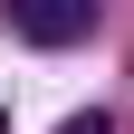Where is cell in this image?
I'll use <instances>...</instances> for the list:
<instances>
[{
    "mask_svg": "<svg viewBox=\"0 0 134 134\" xmlns=\"http://www.w3.org/2000/svg\"><path fill=\"white\" fill-rule=\"evenodd\" d=\"M58 134H115V125H105V105H86V115H67Z\"/></svg>",
    "mask_w": 134,
    "mask_h": 134,
    "instance_id": "obj_2",
    "label": "cell"
},
{
    "mask_svg": "<svg viewBox=\"0 0 134 134\" xmlns=\"http://www.w3.org/2000/svg\"><path fill=\"white\" fill-rule=\"evenodd\" d=\"M10 29L29 48H77L96 29V0H10Z\"/></svg>",
    "mask_w": 134,
    "mask_h": 134,
    "instance_id": "obj_1",
    "label": "cell"
}]
</instances>
